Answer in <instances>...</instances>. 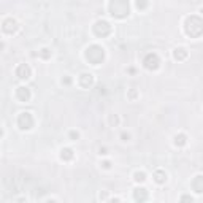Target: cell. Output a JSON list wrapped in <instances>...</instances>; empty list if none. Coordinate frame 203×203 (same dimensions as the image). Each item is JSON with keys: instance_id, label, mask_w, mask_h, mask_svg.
<instances>
[{"instance_id": "13", "label": "cell", "mask_w": 203, "mask_h": 203, "mask_svg": "<svg viewBox=\"0 0 203 203\" xmlns=\"http://www.w3.org/2000/svg\"><path fill=\"white\" fill-rule=\"evenodd\" d=\"M41 54H43L45 57H48V49H41Z\"/></svg>"}, {"instance_id": "11", "label": "cell", "mask_w": 203, "mask_h": 203, "mask_svg": "<svg viewBox=\"0 0 203 203\" xmlns=\"http://www.w3.org/2000/svg\"><path fill=\"white\" fill-rule=\"evenodd\" d=\"M121 138H122V141H129V138H130V135H129V133H122Z\"/></svg>"}, {"instance_id": "2", "label": "cell", "mask_w": 203, "mask_h": 203, "mask_svg": "<svg viewBox=\"0 0 203 203\" xmlns=\"http://www.w3.org/2000/svg\"><path fill=\"white\" fill-rule=\"evenodd\" d=\"M159 64H160V61H159L157 54H148L145 59V67L149 68V70H156L159 67Z\"/></svg>"}, {"instance_id": "8", "label": "cell", "mask_w": 203, "mask_h": 203, "mask_svg": "<svg viewBox=\"0 0 203 203\" xmlns=\"http://www.w3.org/2000/svg\"><path fill=\"white\" fill-rule=\"evenodd\" d=\"M186 56H187V53H186L184 48H176L175 49V59H184Z\"/></svg>"}, {"instance_id": "7", "label": "cell", "mask_w": 203, "mask_h": 203, "mask_svg": "<svg viewBox=\"0 0 203 203\" xmlns=\"http://www.w3.org/2000/svg\"><path fill=\"white\" fill-rule=\"evenodd\" d=\"M186 135H183V133H179V135H176L175 137V145L176 146H184L186 145Z\"/></svg>"}, {"instance_id": "3", "label": "cell", "mask_w": 203, "mask_h": 203, "mask_svg": "<svg viewBox=\"0 0 203 203\" xmlns=\"http://www.w3.org/2000/svg\"><path fill=\"white\" fill-rule=\"evenodd\" d=\"M16 75H18V78H21V80H27V78L30 76V68H29V65L21 64V65L18 67V70H16Z\"/></svg>"}, {"instance_id": "12", "label": "cell", "mask_w": 203, "mask_h": 203, "mask_svg": "<svg viewBox=\"0 0 203 203\" xmlns=\"http://www.w3.org/2000/svg\"><path fill=\"white\" fill-rule=\"evenodd\" d=\"M70 137L73 138V140H76V138L80 137V133H78V132H70Z\"/></svg>"}, {"instance_id": "5", "label": "cell", "mask_w": 203, "mask_h": 203, "mask_svg": "<svg viewBox=\"0 0 203 203\" xmlns=\"http://www.w3.org/2000/svg\"><path fill=\"white\" fill-rule=\"evenodd\" d=\"M154 179H156V183L162 184V183L167 181V173H164V172H160V170H157V172L154 173Z\"/></svg>"}, {"instance_id": "14", "label": "cell", "mask_w": 203, "mask_h": 203, "mask_svg": "<svg viewBox=\"0 0 203 203\" xmlns=\"http://www.w3.org/2000/svg\"><path fill=\"white\" fill-rule=\"evenodd\" d=\"M103 167L105 168H110V167H111V164H110V162H103Z\"/></svg>"}, {"instance_id": "9", "label": "cell", "mask_w": 203, "mask_h": 203, "mask_svg": "<svg viewBox=\"0 0 203 203\" xmlns=\"http://www.w3.org/2000/svg\"><path fill=\"white\" fill-rule=\"evenodd\" d=\"M135 179L138 183H145L146 181V175L145 173H135Z\"/></svg>"}, {"instance_id": "10", "label": "cell", "mask_w": 203, "mask_h": 203, "mask_svg": "<svg viewBox=\"0 0 203 203\" xmlns=\"http://www.w3.org/2000/svg\"><path fill=\"white\" fill-rule=\"evenodd\" d=\"M99 154H100V156H107V154H108L107 148H100V149H99Z\"/></svg>"}, {"instance_id": "6", "label": "cell", "mask_w": 203, "mask_h": 203, "mask_svg": "<svg viewBox=\"0 0 203 203\" xmlns=\"http://www.w3.org/2000/svg\"><path fill=\"white\" fill-rule=\"evenodd\" d=\"M62 154H61V157L62 159H65V160H70L73 157V151L70 149V148H64V149L61 151Z\"/></svg>"}, {"instance_id": "1", "label": "cell", "mask_w": 203, "mask_h": 203, "mask_svg": "<svg viewBox=\"0 0 203 203\" xmlns=\"http://www.w3.org/2000/svg\"><path fill=\"white\" fill-rule=\"evenodd\" d=\"M18 126H19L22 130H29L34 126V119H32L30 113H21L19 118H18Z\"/></svg>"}, {"instance_id": "4", "label": "cell", "mask_w": 203, "mask_h": 203, "mask_svg": "<svg viewBox=\"0 0 203 203\" xmlns=\"http://www.w3.org/2000/svg\"><path fill=\"white\" fill-rule=\"evenodd\" d=\"M16 97L21 102H27L30 99V92H29L27 87H18V89H16Z\"/></svg>"}]
</instances>
